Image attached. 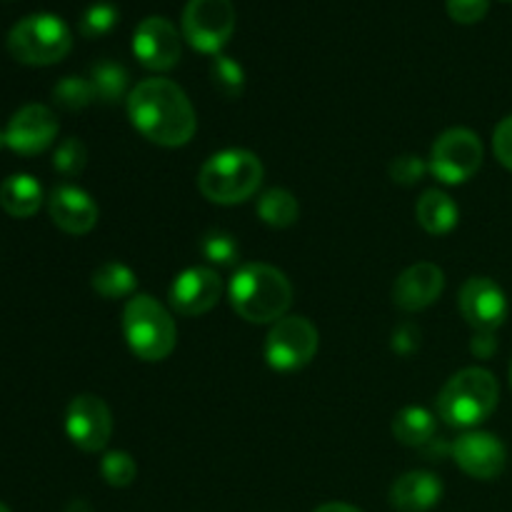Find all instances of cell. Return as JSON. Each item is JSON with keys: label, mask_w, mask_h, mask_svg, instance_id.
<instances>
[{"label": "cell", "mask_w": 512, "mask_h": 512, "mask_svg": "<svg viewBox=\"0 0 512 512\" xmlns=\"http://www.w3.org/2000/svg\"><path fill=\"white\" fill-rule=\"evenodd\" d=\"M128 118L150 143L180 148L198 130V115L185 90L168 78H148L128 93Z\"/></svg>", "instance_id": "cell-1"}, {"label": "cell", "mask_w": 512, "mask_h": 512, "mask_svg": "<svg viewBox=\"0 0 512 512\" xmlns=\"http://www.w3.org/2000/svg\"><path fill=\"white\" fill-rule=\"evenodd\" d=\"M230 303L248 323H278L293 305V285L273 265L250 263L230 280Z\"/></svg>", "instance_id": "cell-2"}, {"label": "cell", "mask_w": 512, "mask_h": 512, "mask_svg": "<svg viewBox=\"0 0 512 512\" xmlns=\"http://www.w3.org/2000/svg\"><path fill=\"white\" fill-rule=\"evenodd\" d=\"M500 385L485 368H465L443 385L438 395V415L453 428H475L498 408Z\"/></svg>", "instance_id": "cell-3"}, {"label": "cell", "mask_w": 512, "mask_h": 512, "mask_svg": "<svg viewBox=\"0 0 512 512\" xmlns=\"http://www.w3.org/2000/svg\"><path fill=\"white\" fill-rule=\"evenodd\" d=\"M263 183V163L250 150L230 148L205 160L198 175V188L210 203L238 205L253 198Z\"/></svg>", "instance_id": "cell-4"}, {"label": "cell", "mask_w": 512, "mask_h": 512, "mask_svg": "<svg viewBox=\"0 0 512 512\" xmlns=\"http://www.w3.org/2000/svg\"><path fill=\"white\" fill-rule=\"evenodd\" d=\"M123 333L130 350L145 363H160L178 343L173 315L150 295H133L123 310Z\"/></svg>", "instance_id": "cell-5"}, {"label": "cell", "mask_w": 512, "mask_h": 512, "mask_svg": "<svg viewBox=\"0 0 512 512\" xmlns=\"http://www.w3.org/2000/svg\"><path fill=\"white\" fill-rule=\"evenodd\" d=\"M5 45H8V53L18 63L43 68V65L60 63L70 53L73 33H70L65 20H60L58 15L35 13L18 20L10 28Z\"/></svg>", "instance_id": "cell-6"}, {"label": "cell", "mask_w": 512, "mask_h": 512, "mask_svg": "<svg viewBox=\"0 0 512 512\" xmlns=\"http://www.w3.org/2000/svg\"><path fill=\"white\" fill-rule=\"evenodd\" d=\"M318 343V328L308 318L285 315L278 323H273L268 338H265V360L270 368L280 370V373L300 370L315 358Z\"/></svg>", "instance_id": "cell-7"}, {"label": "cell", "mask_w": 512, "mask_h": 512, "mask_svg": "<svg viewBox=\"0 0 512 512\" xmlns=\"http://www.w3.org/2000/svg\"><path fill=\"white\" fill-rule=\"evenodd\" d=\"M483 165V143L468 128H450L440 135L430 150L428 168L438 180L460 185L473 178Z\"/></svg>", "instance_id": "cell-8"}, {"label": "cell", "mask_w": 512, "mask_h": 512, "mask_svg": "<svg viewBox=\"0 0 512 512\" xmlns=\"http://www.w3.org/2000/svg\"><path fill=\"white\" fill-rule=\"evenodd\" d=\"M235 30V8L230 0H188L183 10V35L195 50L220 55Z\"/></svg>", "instance_id": "cell-9"}, {"label": "cell", "mask_w": 512, "mask_h": 512, "mask_svg": "<svg viewBox=\"0 0 512 512\" xmlns=\"http://www.w3.org/2000/svg\"><path fill=\"white\" fill-rule=\"evenodd\" d=\"M65 433L85 453L103 450L113 435V415L105 400L90 393L75 395L65 410Z\"/></svg>", "instance_id": "cell-10"}, {"label": "cell", "mask_w": 512, "mask_h": 512, "mask_svg": "<svg viewBox=\"0 0 512 512\" xmlns=\"http://www.w3.org/2000/svg\"><path fill=\"white\" fill-rule=\"evenodd\" d=\"M133 53L140 65L148 70H173L180 60V35L178 28L168 18L150 15L135 28Z\"/></svg>", "instance_id": "cell-11"}, {"label": "cell", "mask_w": 512, "mask_h": 512, "mask_svg": "<svg viewBox=\"0 0 512 512\" xmlns=\"http://www.w3.org/2000/svg\"><path fill=\"white\" fill-rule=\"evenodd\" d=\"M460 313L475 333H495L508 318V298L503 288L490 278H470L460 288Z\"/></svg>", "instance_id": "cell-12"}, {"label": "cell", "mask_w": 512, "mask_h": 512, "mask_svg": "<svg viewBox=\"0 0 512 512\" xmlns=\"http://www.w3.org/2000/svg\"><path fill=\"white\" fill-rule=\"evenodd\" d=\"M58 138V118L45 105L20 108L5 128V145L18 155H40Z\"/></svg>", "instance_id": "cell-13"}, {"label": "cell", "mask_w": 512, "mask_h": 512, "mask_svg": "<svg viewBox=\"0 0 512 512\" xmlns=\"http://www.w3.org/2000/svg\"><path fill=\"white\" fill-rule=\"evenodd\" d=\"M223 283L213 268H188L170 285V305L185 318L205 315L218 305Z\"/></svg>", "instance_id": "cell-14"}, {"label": "cell", "mask_w": 512, "mask_h": 512, "mask_svg": "<svg viewBox=\"0 0 512 512\" xmlns=\"http://www.w3.org/2000/svg\"><path fill=\"white\" fill-rule=\"evenodd\" d=\"M453 458L458 468L475 480H495L508 463L505 445L490 433L460 435L453 445Z\"/></svg>", "instance_id": "cell-15"}, {"label": "cell", "mask_w": 512, "mask_h": 512, "mask_svg": "<svg viewBox=\"0 0 512 512\" xmlns=\"http://www.w3.org/2000/svg\"><path fill=\"white\" fill-rule=\"evenodd\" d=\"M445 288V275L438 265L418 263L410 265L400 278L395 280L393 300L405 313H418L433 305Z\"/></svg>", "instance_id": "cell-16"}, {"label": "cell", "mask_w": 512, "mask_h": 512, "mask_svg": "<svg viewBox=\"0 0 512 512\" xmlns=\"http://www.w3.org/2000/svg\"><path fill=\"white\" fill-rule=\"evenodd\" d=\"M48 213L53 223L70 235L90 233L98 223V205L85 190L75 185H60L50 193Z\"/></svg>", "instance_id": "cell-17"}, {"label": "cell", "mask_w": 512, "mask_h": 512, "mask_svg": "<svg viewBox=\"0 0 512 512\" xmlns=\"http://www.w3.org/2000/svg\"><path fill=\"white\" fill-rule=\"evenodd\" d=\"M443 498V483L428 470H413L390 488V505L398 512H428Z\"/></svg>", "instance_id": "cell-18"}, {"label": "cell", "mask_w": 512, "mask_h": 512, "mask_svg": "<svg viewBox=\"0 0 512 512\" xmlns=\"http://www.w3.org/2000/svg\"><path fill=\"white\" fill-rule=\"evenodd\" d=\"M43 205V185L28 173H15L0 185V208L10 218H30Z\"/></svg>", "instance_id": "cell-19"}, {"label": "cell", "mask_w": 512, "mask_h": 512, "mask_svg": "<svg viewBox=\"0 0 512 512\" xmlns=\"http://www.w3.org/2000/svg\"><path fill=\"white\" fill-rule=\"evenodd\" d=\"M415 215H418V223L423 225L425 233L445 235L458 225L460 213L453 198L445 195L443 190H425L423 198L415 205Z\"/></svg>", "instance_id": "cell-20"}, {"label": "cell", "mask_w": 512, "mask_h": 512, "mask_svg": "<svg viewBox=\"0 0 512 512\" xmlns=\"http://www.w3.org/2000/svg\"><path fill=\"white\" fill-rule=\"evenodd\" d=\"M393 435L398 443L423 448L435 438V418L425 408H403L393 420Z\"/></svg>", "instance_id": "cell-21"}, {"label": "cell", "mask_w": 512, "mask_h": 512, "mask_svg": "<svg viewBox=\"0 0 512 512\" xmlns=\"http://www.w3.org/2000/svg\"><path fill=\"white\" fill-rule=\"evenodd\" d=\"M88 80L95 90V100L100 103H118L128 93V70L120 63L103 60V63L93 65Z\"/></svg>", "instance_id": "cell-22"}, {"label": "cell", "mask_w": 512, "mask_h": 512, "mask_svg": "<svg viewBox=\"0 0 512 512\" xmlns=\"http://www.w3.org/2000/svg\"><path fill=\"white\" fill-rule=\"evenodd\" d=\"M258 215L270 228H290L298 220L300 205L293 193L283 188H273L258 200Z\"/></svg>", "instance_id": "cell-23"}, {"label": "cell", "mask_w": 512, "mask_h": 512, "mask_svg": "<svg viewBox=\"0 0 512 512\" xmlns=\"http://www.w3.org/2000/svg\"><path fill=\"white\" fill-rule=\"evenodd\" d=\"M93 288L108 300H120L135 293V273L123 263H103L93 273Z\"/></svg>", "instance_id": "cell-24"}, {"label": "cell", "mask_w": 512, "mask_h": 512, "mask_svg": "<svg viewBox=\"0 0 512 512\" xmlns=\"http://www.w3.org/2000/svg\"><path fill=\"white\" fill-rule=\"evenodd\" d=\"M210 78H213L215 90H218L223 98L235 100L243 95L245 73L243 65H240L238 60L228 58V55H215L213 65H210Z\"/></svg>", "instance_id": "cell-25"}, {"label": "cell", "mask_w": 512, "mask_h": 512, "mask_svg": "<svg viewBox=\"0 0 512 512\" xmlns=\"http://www.w3.org/2000/svg\"><path fill=\"white\" fill-rule=\"evenodd\" d=\"M53 100L65 110H83L95 100V90L88 78H78V75H68V78L58 80L53 88Z\"/></svg>", "instance_id": "cell-26"}, {"label": "cell", "mask_w": 512, "mask_h": 512, "mask_svg": "<svg viewBox=\"0 0 512 512\" xmlns=\"http://www.w3.org/2000/svg\"><path fill=\"white\" fill-rule=\"evenodd\" d=\"M100 473H103L105 483L110 488H128L135 480V475H138V465H135V460L125 450H113L100 463Z\"/></svg>", "instance_id": "cell-27"}, {"label": "cell", "mask_w": 512, "mask_h": 512, "mask_svg": "<svg viewBox=\"0 0 512 512\" xmlns=\"http://www.w3.org/2000/svg\"><path fill=\"white\" fill-rule=\"evenodd\" d=\"M118 18V8L113 3H93L80 15V33L85 38H100L115 28Z\"/></svg>", "instance_id": "cell-28"}, {"label": "cell", "mask_w": 512, "mask_h": 512, "mask_svg": "<svg viewBox=\"0 0 512 512\" xmlns=\"http://www.w3.org/2000/svg\"><path fill=\"white\" fill-rule=\"evenodd\" d=\"M85 163H88V150H85L83 140L68 138L58 145L53 155V165L58 173L63 175H78L83 173Z\"/></svg>", "instance_id": "cell-29"}, {"label": "cell", "mask_w": 512, "mask_h": 512, "mask_svg": "<svg viewBox=\"0 0 512 512\" xmlns=\"http://www.w3.org/2000/svg\"><path fill=\"white\" fill-rule=\"evenodd\" d=\"M200 250H203L205 260L215 265H233L240 255L238 243L228 233H208L200 243Z\"/></svg>", "instance_id": "cell-30"}, {"label": "cell", "mask_w": 512, "mask_h": 512, "mask_svg": "<svg viewBox=\"0 0 512 512\" xmlns=\"http://www.w3.org/2000/svg\"><path fill=\"white\" fill-rule=\"evenodd\" d=\"M425 173H430V168L418 155H400L390 163V178L400 185H415L425 178Z\"/></svg>", "instance_id": "cell-31"}, {"label": "cell", "mask_w": 512, "mask_h": 512, "mask_svg": "<svg viewBox=\"0 0 512 512\" xmlns=\"http://www.w3.org/2000/svg\"><path fill=\"white\" fill-rule=\"evenodd\" d=\"M490 0H448V15L460 25H473L488 15Z\"/></svg>", "instance_id": "cell-32"}, {"label": "cell", "mask_w": 512, "mask_h": 512, "mask_svg": "<svg viewBox=\"0 0 512 512\" xmlns=\"http://www.w3.org/2000/svg\"><path fill=\"white\" fill-rule=\"evenodd\" d=\"M493 150L495 158H498L505 168L512 170V115H508V118L495 128Z\"/></svg>", "instance_id": "cell-33"}, {"label": "cell", "mask_w": 512, "mask_h": 512, "mask_svg": "<svg viewBox=\"0 0 512 512\" xmlns=\"http://www.w3.org/2000/svg\"><path fill=\"white\" fill-rule=\"evenodd\" d=\"M470 348H473V353L478 355V358H490V355L498 350V343H495L493 333H475L473 345H470Z\"/></svg>", "instance_id": "cell-34"}, {"label": "cell", "mask_w": 512, "mask_h": 512, "mask_svg": "<svg viewBox=\"0 0 512 512\" xmlns=\"http://www.w3.org/2000/svg\"><path fill=\"white\" fill-rule=\"evenodd\" d=\"M315 512H363V510L355 508V505H348V503H328V505H320Z\"/></svg>", "instance_id": "cell-35"}, {"label": "cell", "mask_w": 512, "mask_h": 512, "mask_svg": "<svg viewBox=\"0 0 512 512\" xmlns=\"http://www.w3.org/2000/svg\"><path fill=\"white\" fill-rule=\"evenodd\" d=\"M68 512H90V510H88V505H85V503H73L68 508Z\"/></svg>", "instance_id": "cell-36"}, {"label": "cell", "mask_w": 512, "mask_h": 512, "mask_svg": "<svg viewBox=\"0 0 512 512\" xmlns=\"http://www.w3.org/2000/svg\"><path fill=\"white\" fill-rule=\"evenodd\" d=\"M3 145H5V130H0V150H3Z\"/></svg>", "instance_id": "cell-37"}, {"label": "cell", "mask_w": 512, "mask_h": 512, "mask_svg": "<svg viewBox=\"0 0 512 512\" xmlns=\"http://www.w3.org/2000/svg\"><path fill=\"white\" fill-rule=\"evenodd\" d=\"M0 512H10V508H8V505H3V503H0Z\"/></svg>", "instance_id": "cell-38"}, {"label": "cell", "mask_w": 512, "mask_h": 512, "mask_svg": "<svg viewBox=\"0 0 512 512\" xmlns=\"http://www.w3.org/2000/svg\"><path fill=\"white\" fill-rule=\"evenodd\" d=\"M510 385H512V363H510Z\"/></svg>", "instance_id": "cell-39"}, {"label": "cell", "mask_w": 512, "mask_h": 512, "mask_svg": "<svg viewBox=\"0 0 512 512\" xmlns=\"http://www.w3.org/2000/svg\"><path fill=\"white\" fill-rule=\"evenodd\" d=\"M508 3H512V0H508Z\"/></svg>", "instance_id": "cell-40"}]
</instances>
